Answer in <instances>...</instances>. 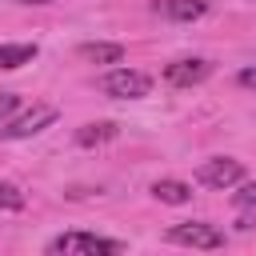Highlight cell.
<instances>
[{"label": "cell", "instance_id": "cell-1", "mask_svg": "<svg viewBox=\"0 0 256 256\" xmlns=\"http://www.w3.org/2000/svg\"><path fill=\"white\" fill-rule=\"evenodd\" d=\"M52 256H116L120 240L96 236V232H60L56 240H48Z\"/></svg>", "mask_w": 256, "mask_h": 256}, {"label": "cell", "instance_id": "cell-14", "mask_svg": "<svg viewBox=\"0 0 256 256\" xmlns=\"http://www.w3.org/2000/svg\"><path fill=\"white\" fill-rule=\"evenodd\" d=\"M16 108H20V96H16V92H0V124H4Z\"/></svg>", "mask_w": 256, "mask_h": 256}, {"label": "cell", "instance_id": "cell-16", "mask_svg": "<svg viewBox=\"0 0 256 256\" xmlns=\"http://www.w3.org/2000/svg\"><path fill=\"white\" fill-rule=\"evenodd\" d=\"M16 4H56V0H16Z\"/></svg>", "mask_w": 256, "mask_h": 256}, {"label": "cell", "instance_id": "cell-11", "mask_svg": "<svg viewBox=\"0 0 256 256\" xmlns=\"http://www.w3.org/2000/svg\"><path fill=\"white\" fill-rule=\"evenodd\" d=\"M36 44H0V68H24L36 60Z\"/></svg>", "mask_w": 256, "mask_h": 256}, {"label": "cell", "instance_id": "cell-8", "mask_svg": "<svg viewBox=\"0 0 256 256\" xmlns=\"http://www.w3.org/2000/svg\"><path fill=\"white\" fill-rule=\"evenodd\" d=\"M80 56L88 60V64H120L124 60V44H108V40H88V44H80Z\"/></svg>", "mask_w": 256, "mask_h": 256}, {"label": "cell", "instance_id": "cell-2", "mask_svg": "<svg viewBox=\"0 0 256 256\" xmlns=\"http://www.w3.org/2000/svg\"><path fill=\"white\" fill-rule=\"evenodd\" d=\"M100 92L112 96V100H140L152 92V76L140 72V68H112L100 76Z\"/></svg>", "mask_w": 256, "mask_h": 256}, {"label": "cell", "instance_id": "cell-9", "mask_svg": "<svg viewBox=\"0 0 256 256\" xmlns=\"http://www.w3.org/2000/svg\"><path fill=\"white\" fill-rule=\"evenodd\" d=\"M116 124L112 120H96V124H84V128H76V144L80 148H92V144H108V140H116Z\"/></svg>", "mask_w": 256, "mask_h": 256}, {"label": "cell", "instance_id": "cell-12", "mask_svg": "<svg viewBox=\"0 0 256 256\" xmlns=\"http://www.w3.org/2000/svg\"><path fill=\"white\" fill-rule=\"evenodd\" d=\"M28 204V196L16 188V184H8V180H0V208H8V212H20Z\"/></svg>", "mask_w": 256, "mask_h": 256}, {"label": "cell", "instance_id": "cell-15", "mask_svg": "<svg viewBox=\"0 0 256 256\" xmlns=\"http://www.w3.org/2000/svg\"><path fill=\"white\" fill-rule=\"evenodd\" d=\"M236 84H240V88H256V68H244V72L236 76Z\"/></svg>", "mask_w": 256, "mask_h": 256}, {"label": "cell", "instance_id": "cell-13", "mask_svg": "<svg viewBox=\"0 0 256 256\" xmlns=\"http://www.w3.org/2000/svg\"><path fill=\"white\" fill-rule=\"evenodd\" d=\"M240 208H256V180H240V192L232 196Z\"/></svg>", "mask_w": 256, "mask_h": 256}, {"label": "cell", "instance_id": "cell-10", "mask_svg": "<svg viewBox=\"0 0 256 256\" xmlns=\"http://www.w3.org/2000/svg\"><path fill=\"white\" fill-rule=\"evenodd\" d=\"M152 196H156L160 204H188V200H192V188H188L184 180H156V184H152Z\"/></svg>", "mask_w": 256, "mask_h": 256}, {"label": "cell", "instance_id": "cell-3", "mask_svg": "<svg viewBox=\"0 0 256 256\" xmlns=\"http://www.w3.org/2000/svg\"><path fill=\"white\" fill-rule=\"evenodd\" d=\"M240 180H244V164L232 160V156H212V160H204V164L196 168V184L216 188V192H224V188H232V184H240Z\"/></svg>", "mask_w": 256, "mask_h": 256}, {"label": "cell", "instance_id": "cell-7", "mask_svg": "<svg viewBox=\"0 0 256 256\" xmlns=\"http://www.w3.org/2000/svg\"><path fill=\"white\" fill-rule=\"evenodd\" d=\"M152 12L176 24H192L208 12V0H152Z\"/></svg>", "mask_w": 256, "mask_h": 256}, {"label": "cell", "instance_id": "cell-6", "mask_svg": "<svg viewBox=\"0 0 256 256\" xmlns=\"http://www.w3.org/2000/svg\"><path fill=\"white\" fill-rule=\"evenodd\" d=\"M212 76V60H172L168 68H164V80L172 84V88H196V84H204Z\"/></svg>", "mask_w": 256, "mask_h": 256}, {"label": "cell", "instance_id": "cell-4", "mask_svg": "<svg viewBox=\"0 0 256 256\" xmlns=\"http://www.w3.org/2000/svg\"><path fill=\"white\" fill-rule=\"evenodd\" d=\"M168 240L172 244H184V248H204V252L224 248V232L216 224H204V220H188V224L168 228Z\"/></svg>", "mask_w": 256, "mask_h": 256}, {"label": "cell", "instance_id": "cell-5", "mask_svg": "<svg viewBox=\"0 0 256 256\" xmlns=\"http://www.w3.org/2000/svg\"><path fill=\"white\" fill-rule=\"evenodd\" d=\"M48 124H56V108H44V104H40V108H32V112L0 124V136H4V140H28V136L44 132Z\"/></svg>", "mask_w": 256, "mask_h": 256}]
</instances>
